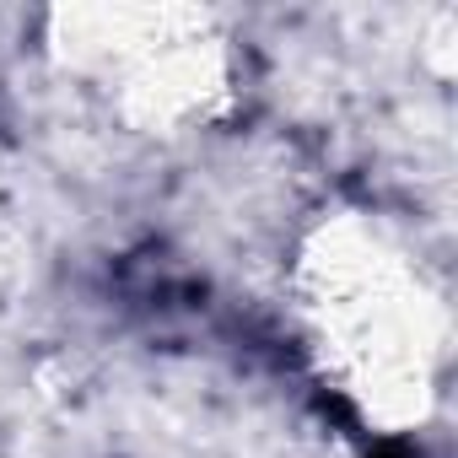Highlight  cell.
Here are the masks:
<instances>
[{"mask_svg": "<svg viewBox=\"0 0 458 458\" xmlns=\"http://www.w3.org/2000/svg\"><path fill=\"white\" fill-rule=\"evenodd\" d=\"M292 297L324 383L367 431L410 437L437 415L447 302L377 216H318L297 238Z\"/></svg>", "mask_w": 458, "mask_h": 458, "instance_id": "1", "label": "cell"}, {"mask_svg": "<svg viewBox=\"0 0 458 458\" xmlns=\"http://www.w3.org/2000/svg\"><path fill=\"white\" fill-rule=\"evenodd\" d=\"M44 55L60 76L92 81L114 119L151 140L199 135L238 108V49L199 6H55Z\"/></svg>", "mask_w": 458, "mask_h": 458, "instance_id": "2", "label": "cell"}]
</instances>
